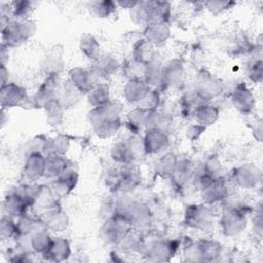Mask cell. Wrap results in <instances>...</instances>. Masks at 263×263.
<instances>
[{
  "mask_svg": "<svg viewBox=\"0 0 263 263\" xmlns=\"http://www.w3.org/2000/svg\"><path fill=\"white\" fill-rule=\"evenodd\" d=\"M68 75V79L82 95H87L90 89L100 82V77L92 68L74 67L69 70Z\"/></svg>",
  "mask_w": 263,
  "mask_h": 263,
  "instance_id": "cell-17",
  "label": "cell"
},
{
  "mask_svg": "<svg viewBox=\"0 0 263 263\" xmlns=\"http://www.w3.org/2000/svg\"><path fill=\"white\" fill-rule=\"evenodd\" d=\"M200 170L213 178L222 177L221 176V172L223 170L222 163L216 155L208 156L206 159L203 161Z\"/></svg>",
  "mask_w": 263,
  "mask_h": 263,
  "instance_id": "cell-54",
  "label": "cell"
},
{
  "mask_svg": "<svg viewBox=\"0 0 263 263\" xmlns=\"http://www.w3.org/2000/svg\"><path fill=\"white\" fill-rule=\"evenodd\" d=\"M246 75L255 83H260L263 78V61L259 58H254L246 66Z\"/></svg>",
  "mask_w": 263,
  "mask_h": 263,
  "instance_id": "cell-52",
  "label": "cell"
},
{
  "mask_svg": "<svg viewBox=\"0 0 263 263\" xmlns=\"http://www.w3.org/2000/svg\"><path fill=\"white\" fill-rule=\"evenodd\" d=\"M220 116V110L211 102L200 103L194 110L192 117L195 122L203 127H208L217 122Z\"/></svg>",
  "mask_w": 263,
  "mask_h": 263,
  "instance_id": "cell-30",
  "label": "cell"
},
{
  "mask_svg": "<svg viewBox=\"0 0 263 263\" xmlns=\"http://www.w3.org/2000/svg\"><path fill=\"white\" fill-rule=\"evenodd\" d=\"M45 154L39 150L30 151L24 162V175L30 182L35 183L44 177Z\"/></svg>",
  "mask_w": 263,
  "mask_h": 263,
  "instance_id": "cell-19",
  "label": "cell"
},
{
  "mask_svg": "<svg viewBox=\"0 0 263 263\" xmlns=\"http://www.w3.org/2000/svg\"><path fill=\"white\" fill-rule=\"evenodd\" d=\"M112 160L119 165H135L146 154L142 135H130L116 142L110 152Z\"/></svg>",
  "mask_w": 263,
  "mask_h": 263,
  "instance_id": "cell-3",
  "label": "cell"
},
{
  "mask_svg": "<svg viewBox=\"0 0 263 263\" xmlns=\"http://www.w3.org/2000/svg\"><path fill=\"white\" fill-rule=\"evenodd\" d=\"M143 136L144 148L147 155H155L163 152L170 146V133L157 128H146Z\"/></svg>",
  "mask_w": 263,
  "mask_h": 263,
  "instance_id": "cell-18",
  "label": "cell"
},
{
  "mask_svg": "<svg viewBox=\"0 0 263 263\" xmlns=\"http://www.w3.org/2000/svg\"><path fill=\"white\" fill-rule=\"evenodd\" d=\"M144 38L154 47L164 45L171 37V26L167 22L149 23L144 27Z\"/></svg>",
  "mask_w": 263,
  "mask_h": 263,
  "instance_id": "cell-25",
  "label": "cell"
},
{
  "mask_svg": "<svg viewBox=\"0 0 263 263\" xmlns=\"http://www.w3.org/2000/svg\"><path fill=\"white\" fill-rule=\"evenodd\" d=\"M195 173V165L189 158H179L171 179L178 186H183L190 181Z\"/></svg>",
  "mask_w": 263,
  "mask_h": 263,
  "instance_id": "cell-37",
  "label": "cell"
},
{
  "mask_svg": "<svg viewBox=\"0 0 263 263\" xmlns=\"http://www.w3.org/2000/svg\"><path fill=\"white\" fill-rule=\"evenodd\" d=\"M91 68L100 78H110L121 69V64L114 54L102 53L99 59L92 62Z\"/></svg>",
  "mask_w": 263,
  "mask_h": 263,
  "instance_id": "cell-29",
  "label": "cell"
},
{
  "mask_svg": "<svg viewBox=\"0 0 263 263\" xmlns=\"http://www.w3.org/2000/svg\"><path fill=\"white\" fill-rule=\"evenodd\" d=\"M186 262H215L223 254V246L215 239H200L188 243L183 251Z\"/></svg>",
  "mask_w": 263,
  "mask_h": 263,
  "instance_id": "cell-5",
  "label": "cell"
},
{
  "mask_svg": "<svg viewBox=\"0 0 263 263\" xmlns=\"http://www.w3.org/2000/svg\"><path fill=\"white\" fill-rule=\"evenodd\" d=\"M69 166V161L65 155L46 154L44 177L52 180L65 172Z\"/></svg>",
  "mask_w": 263,
  "mask_h": 263,
  "instance_id": "cell-36",
  "label": "cell"
},
{
  "mask_svg": "<svg viewBox=\"0 0 263 263\" xmlns=\"http://www.w3.org/2000/svg\"><path fill=\"white\" fill-rule=\"evenodd\" d=\"M111 215L121 218L134 229L148 225L152 218L151 210L147 203L127 194H122L113 201Z\"/></svg>",
  "mask_w": 263,
  "mask_h": 263,
  "instance_id": "cell-2",
  "label": "cell"
},
{
  "mask_svg": "<svg viewBox=\"0 0 263 263\" xmlns=\"http://www.w3.org/2000/svg\"><path fill=\"white\" fill-rule=\"evenodd\" d=\"M219 225L224 236H238L245 231L248 225V218L245 209L232 206L226 208L220 217Z\"/></svg>",
  "mask_w": 263,
  "mask_h": 263,
  "instance_id": "cell-9",
  "label": "cell"
},
{
  "mask_svg": "<svg viewBox=\"0 0 263 263\" xmlns=\"http://www.w3.org/2000/svg\"><path fill=\"white\" fill-rule=\"evenodd\" d=\"M37 26L32 20L11 18L1 25V43L14 48L30 40L36 33Z\"/></svg>",
  "mask_w": 263,
  "mask_h": 263,
  "instance_id": "cell-4",
  "label": "cell"
},
{
  "mask_svg": "<svg viewBox=\"0 0 263 263\" xmlns=\"http://www.w3.org/2000/svg\"><path fill=\"white\" fill-rule=\"evenodd\" d=\"M78 47L80 52L91 62H95L103 53L99 40L90 33H84L80 36Z\"/></svg>",
  "mask_w": 263,
  "mask_h": 263,
  "instance_id": "cell-34",
  "label": "cell"
},
{
  "mask_svg": "<svg viewBox=\"0 0 263 263\" xmlns=\"http://www.w3.org/2000/svg\"><path fill=\"white\" fill-rule=\"evenodd\" d=\"M2 208L3 214L17 219L27 214L28 210L32 208V203L22 190H13L5 195Z\"/></svg>",
  "mask_w": 263,
  "mask_h": 263,
  "instance_id": "cell-16",
  "label": "cell"
},
{
  "mask_svg": "<svg viewBox=\"0 0 263 263\" xmlns=\"http://www.w3.org/2000/svg\"><path fill=\"white\" fill-rule=\"evenodd\" d=\"M16 228H17L16 236H18V235H31L36 230L42 229L44 227L41 221L39 220V218L34 219L26 214L16 219Z\"/></svg>",
  "mask_w": 263,
  "mask_h": 263,
  "instance_id": "cell-47",
  "label": "cell"
},
{
  "mask_svg": "<svg viewBox=\"0 0 263 263\" xmlns=\"http://www.w3.org/2000/svg\"><path fill=\"white\" fill-rule=\"evenodd\" d=\"M179 241L168 238H160L152 241L144 248V257L149 262H168L176 255Z\"/></svg>",
  "mask_w": 263,
  "mask_h": 263,
  "instance_id": "cell-12",
  "label": "cell"
},
{
  "mask_svg": "<svg viewBox=\"0 0 263 263\" xmlns=\"http://www.w3.org/2000/svg\"><path fill=\"white\" fill-rule=\"evenodd\" d=\"M146 65L140 62L135 61L134 59H129L126 61L122 66V73L126 77L127 80L129 79H142L145 80L146 76Z\"/></svg>",
  "mask_w": 263,
  "mask_h": 263,
  "instance_id": "cell-48",
  "label": "cell"
},
{
  "mask_svg": "<svg viewBox=\"0 0 263 263\" xmlns=\"http://www.w3.org/2000/svg\"><path fill=\"white\" fill-rule=\"evenodd\" d=\"M89 12L98 18H108L115 13L117 4L111 0H93L87 3Z\"/></svg>",
  "mask_w": 263,
  "mask_h": 263,
  "instance_id": "cell-42",
  "label": "cell"
},
{
  "mask_svg": "<svg viewBox=\"0 0 263 263\" xmlns=\"http://www.w3.org/2000/svg\"><path fill=\"white\" fill-rule=\"evenodd\" d=\"M262 212L261 210H259L258 212L255 213V217L253 219V229L259 238H261L262 236Z\"/></svg>",
  "mask_w": 263,
  "mask_h": 263,
  "instance_id": "cell-57",
  "label": "cell"
},
{
  "mask_svg": "<svg viewBox=\"0 0 263 263\" xmlns=\"http://www.w3.org/2000/svg\"><path fill=\"white\" fill-rule=\"evenodd\" d=\"M72 255L70 241L62 236L52 237L47 251L42 255L44 260L49 262L67 261Z\"/></svg>",
  "mask_w": 263,
  "mask_h": 263,
  "instance_id": "cell-26",
  "label": "cell"
},
{
  "mask_svg": "<svg viewBox=\"0 0 263 263\" xmlns=\"http://www.w3.org/2000/svg\"><path fill=\"white\" fill-rule=\"evenodd\" d=\"M115 2L117 4V6H119L121 8H126L128 10L130 8H133L137 3V1H132V0H120V1H115Z\"/></svg>",
  "mask_w": 263,
  "mask_h": 263,
  "instance_id": "cell-59",
  "label": "cell"
},
{
  "mask_svg": "<svg viewBox=\"0 0 263 263\" xmlns=\"http://www.w3.org/2000/svg\"><path fill=\"white\" fill-rule=\"evenodd\" d=\"M150 90L151 86L145 80L129 79L123 85L122 96L127 103L139 105Z\"/></svg>",
  "mask_w": 263,
  "mask_h": 263,
  "instance_id": "cell-27",
  "label": "cell"
},
{
  "mask_svg": "<svg viewBox=\"0 0 263 263\" xmlns=\"http://www.w3.org/2000/svg\"><path fill=\"white\" fill-rule=\"evenodd\" d=\"M70 148V139L66 136L58 135L47 138L42 144V152L46 154L66 155Z\"/></svg>",
  "mask_w": 263,
  "mask_h": 263,
  "instance_id": "cell-41",
  "label": "cell"
},
{
  "mask_svg": "<svg viewBox=\"0 0 263 263\" xmlns=\"http://www.w3.org/2000/svg\"><path fill=\"white\" fill-rule=\"evenodd\" d=\"M232 182L241 189H254L262 180L261 168L253 162H246L233 168Z\"/></svg>",
  "mask_w": 263,
  "mask_h": 263,
  "instance_id": "cell-13",
  "label": "cell"
},
{
  "mask_svg": "<svg viewBox=\"0 0 263 263\" xmlns=\"http://www.w3.org/2000/svg\"><path fill=\"white\" fill-rule=\"evenodd\" d=\"M199 191H200V196L205 204H214L217 202H222L229 195L228 185L223 177L215 178Z\"/></svg>",
  "mask_w": 263,
  "mask_h": 263,
  "instance_id": "cell-21",
  "label": "cell"
},
{
  "mask_svg": "<svg viewBox=\"0 0 263 263\" xmlns=\"http://www.w3.org/2000/svg\"><path fill=\"white\" fill-rule=\"evenodd\" d=\"M39 220L46 230L52 232L64 231L69 225V217L60 205L40 213Z\"/></svg>",
  "mask_w": 263,
  "mask_h": 263,
  "instance_id": "cell-24",
  "label": "cell"
},
{
  "mask_svg": "<svg viewBox=\"0 0 263 263\" xmlns=\"http://www.w3.org/2000/svg\"><path fill=\"white\" fill-rule=\"evenodd\" d=\"M129 16L134 24L145 27L148 24L146 1H137L136 5L129 9Z\"/></svg>",
  "mask_w": 263,
  "mask_h": 263,
  "instance_id": "cell-53",
  "label": "cell"
},
{
  "mask_svg": "<svg viewBox=\"0 0 263 263\" xmlns=\"http://www.w3.org/2000/svg\"><path fill=\"white\" fill-rule=\"evenodd\" d=\"M230 101L233 108L243 115L251 114L256 106V98L245 82L234 86L230 93Z\"/></svg>",
  "mask_w": 263,
  "mask_h": 263,
  "instance_id": "cell-15",
  "label": "cell"
},
{
  "mask_svg": "<svg viewBox=\"0 0 263 263\" xmlns=\"http://www.w3.org/2000/svg\"><path fill=\"white\" fill-rule=\"evenodd\" d=\"M86 98H87V102L91 106V108L103 106V105L109 103L110 101H112L109 84L105 81L98 82L90 89V91L86 95Z\"/></svg>",
  "mask_w": 263,
  "mask_h": 263,
  "instance_id": "cell-38",
  "label": "cell"
},
{
  "mask_svg": "<svg viewBox=\"0 0 263 263\" xmlns=\"http://www.w3.org/2000/svg\"><path fill=\"white\" fill-rule=\"evenodd\" d=\"M202 102H212L224 91V82L218 76L206 70L197 73L192 89Z\"/></svg>",
  "mask_w": 263,
  "mask_h": 263,
  "instance_id": "cell-7",
  "label": "cell"
},
{
  "mask_svg": "<svg viewBox=\"0 0 263 263\" xmlns=\"http://www.w3.org/2000/svg\"><path fill=\"white\" fill-rule=\"evenodd\" d=\"M59 205V198L50 188L46 185H37L36 191L33 195L32 208H35L41 213L53 209Z\"/></svg>",
  "mask_w": 263,
  "mask_h": 263,
  "instance_id": "cell-28",
  "label": "cell"
},
{
  "mask_svg": "<svg viewBox=\"0 0 263 263\" xmlns=\"http://www.w3.org/2000/svg\"><path fill=\"white\" fill-rule=\"evenodd\" d=\"M148 24L155 22L170 23L172 5L167 1H146Z\"/></svg>",
  "mask_w": 263,
  "mask_h": 263,
  "instance_id": "cell-32",
  "label": "cell"
},
{
  "mask_svg": "<svg viewBox=\"0 0 263 263\" xmlns=\"http://www.w3.org/2000/svg\"><path fill=\"white\" fill-rule=\"evenodd\" d=\"M107 181L112 191L127 194L140 185L141 176L135 165H121L110 173Z\"/></svg>",
  "mask_w": 263,
  "mask_h": 263,
  "instance_id": "cell-6",
  "label": "cell"
},
{
  "mask_svg": "<svg viewBox=\"0 0 263 263\" xmlns=\"http://www.w3.org/2000/svg\"><path fill=\"white\" fill-rule=\"evenodd\" d=\"M64 108L59 103L57 99L48 102L44 107L43 111L45 113L46 121L51 126H59L64 121Z\"/></svg>",
  "mask_w": 263,
  "mask_h": 263,
  "instance_id": "cell-45",
  "label": "cell"
},
{
  "mask_svg": "<svg viewBox=\"0 0 263 263\" xmlns=\"http://www.w3.org/2000/svg\"><path fill=\"white\" fill-rule=\"evenodd\" d=\"M178 157L174 153L163 154L156 163V173L163 178H171L176 168Z\"/></svg>",
  "mask_w": 263,
  "mask_h": 263,
  "instance_id": "cell-49",
  "label": "cell"
},
{
  "mask_svg": "<svg viewBox=\"0 0 263 263\" xmlns=\"http://www.w3.org/2000/svg\"><path fill=\"white\" fill-rule=\"evenodd\" d=\"M8 47L1 43L0 45V60L1 65H6V62L8 61Z\"/></svg>",
  "mask_w": 263,
  "mask_h": 263,
  "instance_id": "cell-58",
  "label": "cell"
},
{
  "mask_svg": "<svg viewBox=\"0 0 263 263\" xmlns=\"http://www.w3.org/2000/svg\"><path fill=\"white\" fill-rule=\"evenodd\" d=\"M120 247L121 251L126 254H134L136 252L144 251V240L142 235L135 231L134 228L125 235V237L121 240V242L118 245Z\"/></svg>",
  "mask_w": 263,
  "mask_h": 263,
  "instance_id": "cell-44",
  "label": "cell"
},
{
  "mask_svg": "<svg viewBox=\"0 0 263 263\" xmlns=\"http://www.w3.org/2000/svg\"><path fill=\"white\" fill-rule=\"evenodd\" d=\"M184 223L191 229L209 231L214 225V215L212 210L204 202L191 203L185 209Z\"/></svg>",
  "mask_w": 263,
  "mask_h": 263,
  "instance_id": "cell-8",
  "label": "cell"
},
{
  "mask_svg": "<svg viewBox=\"0 0 263 263\" xmlns=\"http://www.w3.org/2000/svg\"><path fill=\"white\" fill-rule=\"evenodd\" d=\"M78 173L73 167L69 166L60 176L52 179L50 188L54 192L58 198H63L69 195L77 186L78 183Z\"/></svg>",
  "mask_w": 263,
  "mask_h": 263,
  "instance_id": "cell-22",
  "label": "cell"
},
{
  "mask_svg": "<svg viewBox=\"0 0 263 263\" xmlns=\"http://www.w3.org/2000/svg\"><path fill=\"white\" fill-rule=\"evenodd\" d=\"M0 104L1 109L6 110L14 107L25 108L27 106L34 107L32 99L29 98L27 89L15 83L7 82L1 85L0 88Z\"/></svg>",
  "mask_w": 263,
  "mask_h": 263,
  "instance_id": "cell-11",
  "label": "cell"
},
{
  "mask_svg": "<svg viewBox=\"0 0 263 263\" xmlns=\"http://www.w3.org/2000/svg\"><path fill=\"white\" fill-rule=\"evenodd\" d=\"M202 103V101L197 97V95L192 90L191 92L185 93L180 100L181 113L184 116H192L195 108Z\"/></svg>",
  "mask_w": 263,
  "mask_h": 263,
  "instance_id": "cell-51",
  "label": "cell"
},
{
  "mask_svg": "<svg viewBox=\"0 0 263 263\" xmlns=\"http://www.w3.org/2000/svg\"><path fill=\"white\" fill-rule=\"evenodd\" d=\"M64 67V47L54 44L48 48L40 63L41 71L46 75H59Z\"/></svg>",
  "mask_w": 263,
  "mask_h": 263,
  "instance_id": "cell-23",
  "label": "cell"
},
{
  "mask_svg": "<svg viewBox=\"0 0 263 263\" xmlns=\"http://www.w3.org/2000/svg\"><path fill=\"white\" fill-rule=\"evenodd\" d=\"M174 116L165 111H149L146 128H157L170 133L174 127Z\"/></svg>",
  "mask_w": 263,
  "mask_h": 263,
  "instance_id": "cell-35",
  "label": "cell"
},
{
  "mask_svg": "<svg viewBox=\"0 0 263 263\" xmlns=\"http://www.w3.org/2000/svg\"><path fill=\"white\" fill-rule=\"evenodd\" d=\"M160 105V90L151 88L147 96L140 102L138 107H141L148 111H155Z\"/></svg>",
  "mask_w": 263,
  "mask_h": 263,
  "instance_id": "cell-55",
  "label": "cell"
},
{
  "mask_svg": "<svg viewBox=\"0 0 263 263\" xmlns=\"http://www.w3.org/2000/svg\"><path fill=\"white\" fill-rule=\"evenodd\" d=\"M148 113V110L137 106L126 114L124 123L132 135H142L145 132Z\"/></svg>",
  "mask_w": 263,
  "mask_h": 263,
  "instance_id": "cell-33",
  "label": "cell"
},
{
  "mask_svg": "<svg viewBox=\"0 0 263 263\" xmlns=\"http://www.w3.org/2000/svg\"><path fill=\"white\" fill-rule=\"evenodd\" d=\"M132 229L127 222L115 215H110L102 223L99 236L106 245L118 246Z\"/></svg>",
  "mask_w": 263,
  "mask_h": 263,
  "instance_id": "cell-10",
  "label": "cell"
},
{
  "mask_svg": "<svg viewBox=\"0 0 263 263\" xmlns=\"http://www.w3.org/2000/svg\"><path fill=\"white\" fill-rule=\"evenodd\" d=\"M11 8V16L14 20H29L34 12L37 3L29 0H18L9 3Z\"/></svg>",
  "mask_w": 263,
  "mask_h": 263,
  "instance_id": "cell-46",
  "label": "cell"
},
{
  "mask_svg": "<svg viewBox=\"0 0 263 263\" xmlns=\"http://www.w3.org/2000/svg\"><path fill=\"white\" fill-rule=\"evenodd\" d=\"M51 239H52V236L49 234L48 230L44 228L36 230L31 234V237H30L31 251L33 252V254L43 255L47 251L51 242Z\"/></svg>",
  "mask_w": 263,
  "mask_h": 263,
  "instance_id": "cell-43",
  "label": "cell"
},
{
  "mask_svg": "<svg viewBox=\"0 0 263 263\" xmlns=\"http://www.w3.org/2000/svg\"><path fill=\"white\" fill-rule=\"evenodd\" d=\"M163 61L157 54L146 65L145 81L151 86V88L161 91V69Z\"/></svg>",
  "mask_w": 263,
  "mask_h": 263,
  "instance_id": "cell-40",
  "label": "cell"
},
{
  "mask_svg": "<svg viewBox=\"0 0 263 263\" xmlns=\"http://www.w3.org/2000/svg\"><path fill=\"white\" fill-rule=\"evenodd\" d=\"M60 76L59 75H48L44 78L41 82L39 87L37 88L36 92L32 97L33 105L35 108H41L50 102L51 100L55 99V93L58 86L60 84Z\"/></svg>",
  "mask_w": 263,
  "mask_h": 263,
  "instance_id": "cell-20",
  "label": "cell"
},
{
  "mask_svg": "<svg viewBox=\"0 0 263 263\" xmlns=\"http://www.w3.org/2000/svg\"><path fill=\"white\" fill-rule=\"evenodd\" d=\"M0 76H1V85L8 82V70L6 68V65H0Z\"/></svg>",
  "mask_w": 263,
  "mask_h": 263,
  "instance_id": "cell-60",
  "label": "cell"
},
{
  "mask_svg": "<svg viewBox=\"0 0 263 263\" xmlns=\"http://www.w3.org/2000/svg\"><path fill=\"white\" fill-rule=\"evenodd\" d=\"M236 3L234 1L225 0H211L203 3L204 7L213 14H220L230 8H232Z\"/></svg>",
  "mask_w": 263,
  "mask_h": 263,
  "instance_id": "cell-56",
  "label": "cell"
},
{
  "mask_svg": "<svg viewBox=\"0 0 263 263\" xmlns=\"http://www.w3.org/2000/svg\"><path fill=\"white\" fill-rule=\"evenodd\" d=\"M17 234L16 221L11 216L3 214L0 221V235L2 240L15 238Z\"/></svg>",
  "mask_w": 263,
  "mask_h": 263,
  "instance_id": "cell-50",
  "label": "cell"
},
{
  "mask_svg": "<svg viewBox=\"0 0 263 263\" xmlns=\"http://www.w3.org/2000/svg\"><path fill=\"white\" fill-rule=\"evenodd\" d=\"M81 96L82 93L71 83L69 79H67L66 81L60 82L57 89L55 99L64 109H68L75 106Z\"/></svg>",
  "mask_w": 263,
  "mask_h": 263,
  "instance_id": "cell-31",
  "label": "cell"
},
{
  "mask_svg": "<svg viewBox=\"0 0 263 263\" xmlns=\"http://www.w3.org/2000/svg\"><path fill=\"white\" fill-rule=\"evenodd\" d=\"M87 120L97 137L112 138L122 126L121 106L117 102L110 101L103 106L93 107L87 114Z\"/></svg>",
  "mask_w": 263,
  "mask_h": 263,
  "instance_id": "cell-1",
  "label": "cell"
},
{
  "mask_svg": "<svg viewBox=\"0 0 263 263\" xmlns=\"http://www.w3.org/2000/svg\"><path fill=\"white\" fill-rule=\"evenodd\" d=\"M155 47L144 37L138 39L132 48V59L137 62L148 64L156 55Z\"/></svg>",
  "mask_w": 263,
  "mask_h": 263,
  "instance_id": "cell-39",
  "label": "cell"
},
{
  "mask_svg": "<svg viewBox=\"0 0 263 263\" xmlns=\"http://www.w3.org/2000/svg\"><path fill=\"white\" fill-rule=\"evenodd\" d=\"M185 66L178 58L164 61L161 69V90L177 88L184 79Z\"/></svg>",
  "mask_w": 263,
  "mask_h": 263,
  "instance_id": "cell-14",
  "label": "cell"
}]
</instances>
